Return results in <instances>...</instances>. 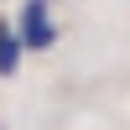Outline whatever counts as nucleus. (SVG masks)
<instances>
[{"label":"nucleus","mask_w":130,"mask_h":130,"mask_svg":"<svg viewBox=\"0 0 130 130\" xmlns=\"http://www.w3.org/2000/svg\"><path fill=\"white\" fill-rule=\"evenodd\" d=\"M21 42H26L31 52H47L52 42H57V21H52L47 0H26V5H21Z\"/></svg>","instance_id":"nucleus-1"},{"label":"nucleus","mask_w":130,"mask_h":130,"mask_svg":"<svg viewBox=\"0 0 130 130\" xmlns=\"http://www.w3.org/2000/svg\"><path fill=\"white\" fill-rule=\"evenodd\" d=\"M21 52H26L21 31H10L5 21H0V73H16V68H21Z\"/></svg>","instance_id":"nucleus-2"}]
</instances>
